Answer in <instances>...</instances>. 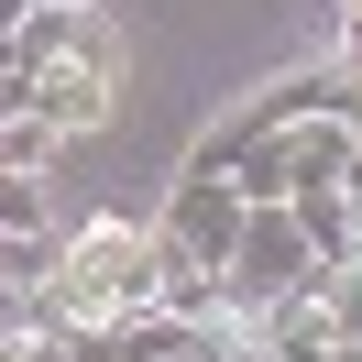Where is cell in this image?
<instances>
[{"mask_svg":"<svg viewBox=\"0 0 362 362\" xmlns=\"http://www.w3.org/2000/svg\"><path fill=\"white\" fill-rule=\"evenodd\" d=\"M329 274H340V264L308 242V220H296V209H252L242 252H230V274H220V308L264 318L274 296H308V286H329Z\"/></svg>","mask_w":362,"mask_h":362,"instance_id":"obj_1","label":"cell"},{"mask_svg":"<svg viewBox=\"0 0 362 362\" xmlns=\"http://www.w3.org/2000/svg\"><path fill=\"white\" fill-rule=\"evenodd\" d=\"M110 77H121V45L99 33V45H77V55L11 66V77H0V99L33 110V121H55V132H99V121H110Z\"/></svg>","mask_w":362,"mask_h":362,"instance_id":"obj_2","label":"cell"},{"mask_svg":"<svg viewBox=\"0 0 362 362\" xmlns=\"http://www.w3.org/2000/svg\"><path fill=\"white\" fill-rule=\"evenodd\" d=\"M165 252L176 264H198V274H230V252H242V230H252V198L230 176H176V198H165Z\"/></svg>","mask_w":362,"mask_h":362,"instance_id":"obj_3","label":"cell"},{"mask_svg":"<svg viewBox=\"0 0 362 362\" xmlns=\"http://www.w3.org/2000/svg\"><path fill=\"white\" fill-rule=\"evenodd\" d=\"M252 329H264V351H274V362H329L340 340H351V329H340V308H329V286H308V296H274Z\"/></svg>","mask_w":362,"mask_h":362,"instance_id":"obj_4","label":"cell"},{"mask_svg":"<svg viewBox=\"0 0 362 362\" xmlns=\"http://www.w3.org/2000/svg\"><path fill=\"white\" fill-rule=\"evenodd\" d=\"M55 121H33V110H11V132H0V165H11V176H55Z\"/></svg>","mask_w":362,"mask_h":362,"instance_id":"obj_5","label":"cell"},{"mask_svg":"<svg viewBox=\"0 0 362 362\" xmlns=\"http://www.w3.org/2000/svg\"><path fill=\"white\" fill-rule=\"evenodd\" d=\"M0 230H45V176H11V187H0Z\"/></svg>","mask_w":362,"mask_h":362,"instance_id":"obj_6","label":"cell"},{"mask_svg":"<svg viewBox=\"0 0 362 362\" xmlns=\"http://www.w3.org/2000/svg\"><path fill=\"white\" fill-rule=\"evenodd\" d=\"M176 362H220V340H209V329H198V340H187V351H176Z\"/></svg>","mask_w":362,"mask_h":362,"instance_id":"obj_7","label":"cell"},{"mask_svg":"<svg viewBox=\"0 0 362 362\" xmlns=\"http://www.w3.org/2000/svg\"><path fill=\"white\" fill-rule=\"evenodd\" d=\"M329 362H362V340H340V351H329Z\"/></svg>","mask_w":362,"mask_h":362,"instance_id":"obj_8","label":"cell"}]
</instances>
